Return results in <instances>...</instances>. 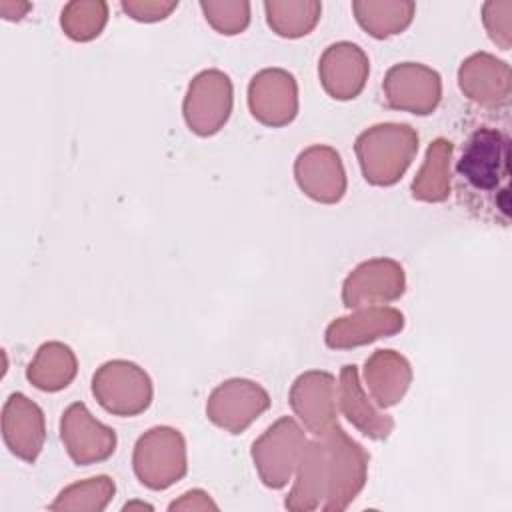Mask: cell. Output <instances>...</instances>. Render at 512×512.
Segmentation results:
<instances>
[{"label":"cell","mask_w":512,"mask_h":512,"mask_svg":"<svg viewBox=\"0 0 512 512\" xmlns=\"http://www.w3.org/2000/svg\"><path fill=\"white\" fill-rule=\"evenodd\" d=\"M510 138L480 126L468 134L454 168V192L470 216L508 226L510 222Z\"/></svg>","instance_id":"6da1fadb"},{"label":"cell","mask_w":512,"mask_h":512,"mask_svg":"<svg viewBox=\"0 0 512 512\" xmlns=\"http://www.w3.org/2000/svg\"><path fill=\"white\" fill-rule=\"evenodd\" d=\"M460 86L484 106H506L510 100V68L486 52L470 56L460 68Z\"/></svg>","instance_id":"7a4b0ae2"},{"label":"cell","mask_w":512,"mask_h":512,"mask_svg":"<svg viewBox=\"0 0 512 512\" xmlns=\"http://www.w3.org/2000/svg\"><path fill=\"white\" fill-rule=\"evenodd\" d=\"M368 72V62L356 44L340 42L332 44L320 62V74L324 88L340 100L354 98L362 86Z\"/></svg>","instance_id":"3957f363"},{"label":"cell","mask_w":512,"mask_h":512,"mask_svg":"<svg viewBox=\"0 0 512 512\" xmlns=\"http://www.w3.org/2000/svg\"><path fill=\"white\" fill-rule=\"evenodd\" d=\"M450 156L452 142L436 140L426 154V164L412 184L414 198L440 202L450 194Z\"/></svg>","instance_id":"5b68a950"},{"label":"cell","mask_w":512,"mask_h":512,"mask_svg":"<svg viewBox=\"0 0 512 512\" xmlns=\"http://www.w3.org/2000/svg\"><path fill=\"white\" fill-rule=\"evenodd\" d=\"M356 18L364 30L376 38H384L404 30L414 12L412 2H354Z\"/></svg>","instance_id":"52a82bcc"},{"label":"cell","mask_w":512,"mask_h":512,"mask_svg":"<svg viewBox=\"0 0 512 512\" xmlns=\"http://www.w3.org/2000/svg\"><path fill=\"white\" fill-rule=\"evenodd\" d=\"M342 410L350 422H354L366 436L382 438L392 428L390 418H380L366 402L358 384L356 366L342 368Z\"/></svg>","instance_id":"8992f818"},{"label":"cell","mask_w":512,"mask_h":512,"mask_svg":"<svg viewBox=\"0 0 512 512\" xmlns=\"http://www.w3.org/2000/svg\"><path fill=\"white\" fill-rule=\"evenodd\" d=\"M178 6V2H122V8L136 20H160L166 18L174 8Z\"/></svg>","instance_id":"8fae6325"},{"label":"cell","mask_w":512,"mask_h":512,"mask_svg":"<svg viewBox=\"0 0 512 512\" xmlns=\"http://www.w3.org/2000/svg\"><path fill=\"white\" fill-rule=\"evenodd\" d=\"M402 328V314L396 310H368L358 312L354 318H340L332 322L326 330V344L332 348L358 346L380 338L382 334H392Z\"/></svg>","instance_id":"277c9868"},{"label":"cell","mask_w":512,"mask_h":512,"mask_svg":"<svg viewBox=\"0 0 512 512\" xmlns=\"http://www.w3.org/2000/svg\"><path fill=\"white\" fill-rule=\"evenodd\" d=\"M76 12L82 16V20L78 18H68L62 16V26L66 28V34L74 40H90L94 36L100 34L102 26L106 24V16H108V6L104 2H72Z\"/></svg>","instance_id":"9c48e42d"},{"label":"cell","mask_w":512,"mask_h":512,"mask_svg":"<svg viewBox=\"0 0 512 512\" xmlns=\"http://www.w3.org/2000/svg\"><path fill=\"white\" fill-rule=\"evenodd\" d=\"M384 88L388 92L390 104L396 108L412 110V94L414 92H420L432 104H438V100H440V76L434 70L424 68V66H418L416 82H412V84H408L404 80V76L400 74L398 66H394L386 76Z\"/></svg>","instance_id":"ba28073f"},{"label":"cell","mask_w":512,"mask_h":512,"mask_svg":"<svg viewBox=\"0 0 512 512\" xmlns=\"http://www.w3.org/2000/svg\"><path fill=\"white\" fill-rule=\"evenodd\" d=\"M484 24L490 38L502 48H510L512 36V2H488L484 4Z\"/></svg>","instance_id":"30bf717a"}]
</instances>
